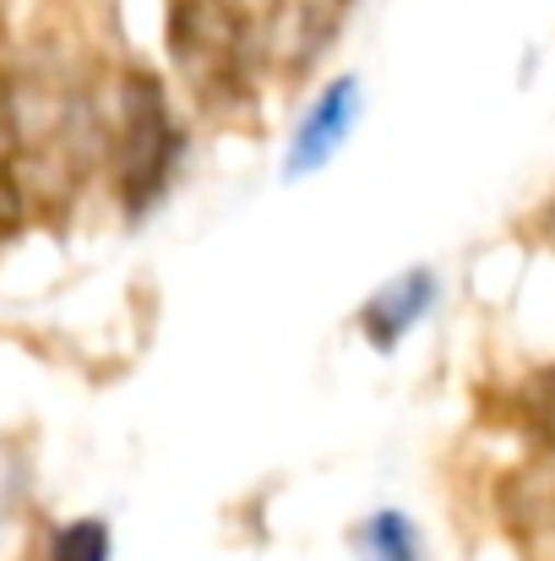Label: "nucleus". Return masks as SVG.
<instances>
[{
    "label": "nucleus",
    "mask_w": 555,
    "mask_h": 561,
    "mask_svg": "<svg viewBox=\"0 0 555 561\" xmlns=\"http://www.w3.org/2000/svg\"><path fill=\"white\" fill-rule=\"evenodd\" d=\"M175 153H181V131H175V115H170L159 77L126 71L120 115H115V181H120V202L131 213L159 202V191L170 186Z\"/></svg>",
    "instance_id": "obj_1"
},
{
    "label": "nucleus",
    "mask_w": 555,
    "mask_h": 561,
    "mask_svg": "<svg viewBox=\"0 0 555 561\" xmlns=\"http://www.w3.org/2000/svg\"><path fill=\"white\" fill-rule=\"evenodd\" d=\"M170 55L196 93L223 99L245 88V22L229 0H170Z\"/></svg>",
    "instance_id": "obj_2"
},
{
    "label": "nucleus",
    "mask_w": 555,
    "mask_h": 561,
    "mask_svg": "<svg viewBox=\"0 0 555 561\" xmlns=\"http://www.w3.org/2000/svg\"><path fill=\"white\" fill-rule=\"evenodd\" d=\"M355 110H360V88H355L349 77L333 82V88L311 104V115L300 121V131H294L289 175H311V170H322V164L344 148V137H349V126H355Z\"/></svg>",
    "instance_id": "obj_3"
},
{
    "label": "nucleus",
    "mask_w": 555,
    "mask_h": 561,
    "mask_svg": "<svg viewBox=\"0 0 555 561\" xmlns=\"http://www.w3.org/2000/svg\"><path fill=\"white\" fill-rule=\"evenodd\" d=\"M430 300H436V278H430L425 267H414V273H403L397 284H386L366 311H360V328H366V339L375 350H392V344L430 311Z\"/></svg>",
    "instance_id": "obj_4"
},
{
    "label": "nucleus",
    "mask_w": 555,
    "mask_h": 561,
    "mask_svg": "<svg viewBox=\"0 0 555 561\" xmlns=\"http://www.w3.org/2000/svg\"><path fill=\"white\" fill-rule=\"evenodd\" d=\"M22 191H27V142H22V110L16 88L0 71V234L16 229L22 218Z\"/></svg>",
    "instance_id": "obj_5"
},
{
    "label": "nucleus",
    "mask_w": 555,
    "mask_h": 561,
    "mask_svg": "<svg viewBox=\"0 0 555 561\" xmlns=\"http://www.w3.org/2000/svg\"><path fill=\"white\" fill-rule=\"evenodd\" d=\"M360 557L366 561H419V535L403 513H375L360 529Z\"/></svg>",
    "instance_id": "obj_6"
},
{
    "label": "nucleus",
    "mask_w": 555,
    "mask_h": 561,
    "mask_svg": "<svg viewBox=\"0 0 555 561\" xmlns=\"http://www.w3.org/2000/svg\"><path fill=\"white\" fill-rule=\"evenodd\" d=\"M49 561H109V529L99 518H77L49 540Z\"/></svg>",
    "instance_id": "obj_7"
},
{
    "label": "nucleus",
    "mask_w": 555,
    "mask_h": 561,
    "mask_svg": "<svg viewBox=\"0 0 555 561\" xmlns=\"http://www.w3.org/2000/svg\"><path fill=\"white\" fill-rule=\"evenodd\" d=\"M523 409H529V420H534V425L555 442V371H545V376H534V381H529Z\"/></svg>",
    "instance_id": "obj_8"
}]
</instances>
